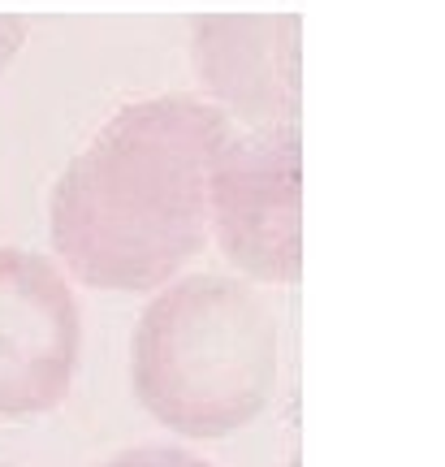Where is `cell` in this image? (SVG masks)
Masks as SVG:
<instances>
[{"label": "cell", "mask_w": 445, "mask_h": 467, "mask_svg": "<svg viewBox=\"0 0 445 467\" xmlns=\"http://www.w3.org/2000/svg\"><path fill=\"white\" fill-rule=\"evenodd\" d=\"M233 121L203 96H151L117 109L48 200L66 277L143 295L160 290L208 243V173Z\"/></svg>", "instance_id": "1"}, {"label": "cell", "mask_w": 445, "mask_h": 467, "mask_svg": "<svg viewBox=\"0 0 445 467\" xmlns=\"http://www.w3.org/2000/svg\"><path fill=\"white\" fill-rule=\"evenodd\" d=\"M277 317L243 277L191 273L160 285L130 337V385L181 437H230L273 402Z\"/></svg>", "instance_id": "2"}, {"label": "cell", "mask_w": 445, "mask_h": 467, "mask_svg": "<svg viewBox=\"0 0 445 467\" xmlns=\"http://www.w3.org/2000/svg\"><path fill=\"white\" fill-rule=\"evenodd\" d=\"M208 234L243 277L298 282L303 268V134L233 130L208 173Z\"/></svg>", "instance_id": "3"}, {"label": "cell", "mask_w": 445, "mask_h": 467, "mask_svg": "<svg viewBox=\"0 0 445 467\" xmlns=\"http://www.w3.org/2000/svg\"><path fill=\"white\" fill-rule=\"evenodd\" d=\"M83 355V312L66 268L0 247V420L61 407Z\"/></svg>", "instance_id": "4"}, {"label": "cell", "mask_w": 445, "mask_h": 467, "mask_svg": "<svg viewBox=\"0 0 445 467\" xmlns=\"http://www.w3.org/2000/svg\"><path fill=\"white\" fill-rule=\"evenodd\" d=\"M303 17L199 14L191 17V66L212 109L247 130L298 126L303 113Z\"/></svg>", "instance_id": "5"}, {"label": "cell", "mask_w": 445, "mask_h": 467, "mask_svg": "<svg viewBox=\"0 0 445 467\" xmlns=\"http://www.w3.org/2000/svg\"><path fill=\"white\" fill-rule=\"evenodd\" d=\"M99 467H212L208 459L181 451V446H130V451L113 454Z\"/></svg>", "instance_id": "6"}, {"label": "cell", "mask_w": 445, "mask_h": 467, "mask_svg": "<svg viewBox=\"0 0 445 467\" xmlns=\"http://www.w3.org/2000/svg\"><path fill=\"white\" fill-rule=\"evenodd\" d=\"M26 44V17L22 14H0V74L9 69L17 48Z\"/></svg>", "instance_id": "7"}]
</instances>
